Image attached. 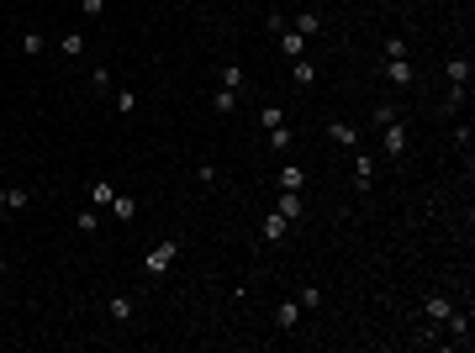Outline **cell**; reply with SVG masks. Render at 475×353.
Listing matches in <instances>:
<instances>
[{
	"label": "cell",
	"mask_w": 475,
	"mask_h": 353,
	"mask_svg": "<svg viewBox=\"0 0 475 353\" xmlns=\"http://www.w3.org/2000/svg\"><path fill=\"white\" fill-rule=\"evenodd\" d=\"M423 311H428V317H433V322H444V317H449V295H428V301H423Z\"/></svg>",
	"instance_id": "cell-16"
},
{
	"label": "cell",
	"mask_w": 475,
	"mask_h": 353,
	"mask_svg": "<svg viewBox=\"0 0 475 353\" xmlns=\"http://www.w3.org/2000/svg\"><path fill=\"white\" fill-rule=\"evenodd\" d=\"M370 179H375V158H370L365 148H354V185H359V195H370Z\"/></svg>",
	"instance_id": "cell-4"
},
{
	"label": "cell",
	"mask_w": 475,
	"mask_h": 353,
	"mask_svg": "<svg viewBox=\"0 0 475 353\" xmlns=\"http://www.w3.org/2000/svg\"><path fill=\"white\" fill-rule=\"evenodd\" d=\"M27 206H32L27 190H6V211H27Z\"/></svg>",
	"instance_id": "cell-26"
},
{
	"label": "cell",
	"mask_w": 475,
	"mask_h": 353,
	"mask_svg": "<svg viewBox=\"0 0 475 353\" xmlns=\"http://www.w3.org/2000/svg\"><path fill=\"white\" fill-rule=\"evenodd\" d=\"M16 47H22L27 59H37V53H43V32H22V37H16Z\"/></svg>",
	"instance_id": "cell-20"
},
{
	"label": "cell",
	"mask_w": 475,
	"mask_h": 353,
	"mask_svg": "<svg viewBox=\"0 0 475 353\" xmlns=\"http://www.w3.org/2000/svg\"><path fill=\"white\" fill-rule=\"evenodd\" d=\"M396 117H402V111H396L391 100H380V106H375V127H386V121H396Z\"/></svg>",
	"instance_id": "cell-29"
},
{
	"label": "cell",
	"mask_w": 475,
	"mask_h": 353,
	"mask_svg": "<svg viewBox=\"0 0 475 353\" xmlns=\"http://www.w3.org/2000/svg\"><path fill=\"white\" fill-rule=\"evenodd\" d=\"M59 53H64V59H80V53H85V32H64L59 37Z\"/></svg>",
	"instance_id": "cell-13"
},
{
	"label": "cell",
	"mask_w": 475,
	"mask_h": 353,
	"mask_svg": "<svg viewBox=\"0 0 475 353\" xmlns=\"http://www.w3.org/2000/svg\"><path fill=\"white\" fill-rule=\"evenodd\" d=\"M407 47H412L407 37H386V43H380V53H386V59H407Z\"/></svg>",
	"instance_id": "cell-22"
},
{
	"label": "cell",
	"mask_w": 475,
	"mask_h": 353,
	"mask_svg": "<svg viewBox=\"0 0 475 353\" xmlns=\"http://www.w3.org/2000/svg\"><path fill=\"white\" fill-rule=\"evenodd\" d=\"M212 111H217V117H233V111H238V95L233 90H217L212 95Z\"/></svg>",
	"instance_id": "cell-17"
},
{
	"label": "cell",
	"mask_w": 475,
	"mask_h": 353,
	"mask_svg": "<svg viewBox=\"0 0 475 353\" xmlns=\"http://www.w3.org/2000/svg\"><path fill=\"white\" fill-rule=\"evenodd\" d=\"M275 327H280V332L301 327V301H280V306H275Z\"/></svg>",
	"instance_id": "cell-8"
},
{
	"label": "cell",
	"mask_w": 475,
	"mask_h": 353,
	"mask_svg": "<svg viewBox=\"0 0 475 353\" xmlns=\"http://www.w3.org/2000/svg\"><path fill=\"white\" fill-rule=\"evenodd\" d=\"M259 127H285V111L280 106H264L259 111Z\"/></svg>",
	"instance_id": "cell-28"
},
{
	"label": "cell",
	"mask_w": 475,
	"mask_h": 353,
	"mask_svg": "<svg viewBox=\"0 0 475 353\" xmlns=\"http://www.w3.org/2000/svg\"><path fill=\"white\" fill-rule=\"evenodd\" d=\"M132 311H138V306H132V295H111V301H106V317L111 322H132Z\"/></svg>",
	"instance_id": "cell-10"
},
{
	"label": "cell",
	"mask_w": 475,
	"mask_h": 353,
	"mask_svg": "<svg viewBox=\"0 0 475 353\" xmlns=\"http://www.w3.org/2000/svg\"><path fill=\"white\" fill-rule=\"evenodd\" d=\"M111 195H117V185H111V179H95V190H90V206H111Z\"/></svg>",
	"instance_id": "cell-19"
},
{
	"label": "cell",
	"mask_w": 475,
	"mask_h": 353,
	"mask_svg": "<svg viewBox=\"0 0 475 353\" xmlns=\"http://www.w3.org/2000/svg\"><path fill=\"white\" fill-rule=\"evenodd\" d=\"M280 53H285V59H307V37L285 27V32H280Z\"/></svg>",
	"instance_id": "cell-9"
},
{
	"label": "cell",
	"mask_w": 475,
	"mask_h": 353,
	"mask_svg": "<svg viewBox=\"0 0 475 353\" xmlns=\"http://www.w3.org/2000/svg\"><path fill=\"white\" fill-rule=\"evenodd\" d=\"M296 301H301V311H317V306H322V301H328V295H322V290H317V285H307V290H301V295H296Z\"/></svg>",
	"instance_id": "cell-23"
},
{
	"label": "cell",
	"mask_w": 475,
	"mask_h": 353,
	"mask_svg": "<svg viewBox=\"0 0 475 353\" xmlns=\"http://www.w3.org/2000/svg\"><path fill=\"white\" fill-rule=\"evenodd\" d=\"M291 32H301V37H317L322 32V11H296V27Z\"/></svg>",
	"instance_id": "cell-11"
},
{
	"label": "cell",
	"mask_w": 475,
	"mask_h": 353,
	"mask_svg": "<svg viewBox=\"0 0 475 353\" xmlns=\"http://www.w3.org/2000/svg\"><path fill=\"white\" fill-rule=\"evenodd\" d=\"M270 148L285 153V148H291V127H270Z\"/></svg>",
	"instance_id": "cell-27"
},
{
	"label": "cell",
	"mask_w": 475,
	"mask_h": 353,
	"mask_svg": "<svg viewBox=\"0 0 475 353\" xmlns=\"http://www.w3.org/2000/svg\"><path fill=\"white\" fill-rule=\"evenodd\" d=\"M402 153H407V127H402V117H396V121H386V158L396 164Z\"/></svg>",
	"instance_id": "cell-3"
},
{
	"label": "cell",
	"mask_w": 475,
	"mask_h": 353,
	"mask_svg": "<svg viewBox=\"0 0 475 353\" xmlns=\"http://www.w3.org/2000/svg\"><path fill=\"white\" fill-rule=\"evenodd\" d=\"M285 227H291V222H285L280 211H270V216H264V243H280V237H285Z\"/></svg>",
	"instance_id": "cell-15"
},
{
	"label": "cell",
	"mask_w": 475,
	"mask_h": 353,
	"mask_svg": "<svg viewBox=\"0 0 475 353\" xmlns=\"http://www.w3.org/2000/svg\"><path fill=\"white\" fill-rule=\"evenodd\" d=\"M328 142H338V148H359V127H349V121L332 117L328 121Z\"/></svg>",
	"instance_id": "cell-6"
},
{
	"label": "cell",
	"mask_w": 475,
	"mask_h": 353,
	"mask_svg": "<svg viewBox=\"0 0 475 353\" xmlns=\"http://www.w3.org/2000/svg\"><path fill=\"white\" fill-rule=\"evenodd\" d=\"M0 211H6V190H0Z\"/></svg>",
	"instance_id": "cell-31"
},
{
	"label": "cell",
	"mask_w": 475,
	"mask_h": 353,
	"mask_svg": "<svg viewBox=\"0 0 475 353\" xmlns=\"http://www.w3.org/2000/svg\"><path fill=\"white\" fill-rule=\"evenodd\" d=\"M90 90L106 100V95H117V84H111V69H90Z\"/></svg>",
	"instance_id": "cell-14"
},
{
	"label": "cell",
	"mask_w": 475,
	"mask_h": 353,
	"mask_svg": "<svg viewBox=\"0 0 475 353\" xmlns=\"http://www.w3.org/2000/svg\"><path fill=\"white\" fill-rule=\"evenodd\" d=\"M307 185V169H280V190H301Z\"/></svg>",
	"instance_id": "cell-25"
},
{
	"label": "cell",
	"mask_w": 475,
	"mask_h": 353,
	"mask_svg": "<svg viewBox=\"0 0 475 353\" xmlns=\"http://www.w3.org/2000/svg\"><path fill=\"white\" fill-rule=\"evenodd\" d=\"M243 84H249V74H243V63H222V69H217V90H243Z\"/></svg>",
	"instance_id": "cell-5"
},
{
	"label": "cell",
	"mask_w": 475,
	"mask_h": 353,
	"mask_svg": "<svg viewBox=\"0 0 475 353\" xmlns=\"http://www.w3.org/2000/svg\"><path fill=\"white\" fill-rule=\"evenodd\" d=\"M175 259H180V237H164V243L148 248V259H142V274H148V280H159V274H164Z\"/></svg>",
	"instance_id": "cell-1"
},
{
	"label": "cell",
	"mask_w": 475,
	"mask_h": 353,
	"mask_svg": "<svg viewBox=\"0 0 475 353\" xmlns=\"http://www.w3.org/2000/svg\"><path fill=\"white\" fill-rule=\"evenodd\" d=\"M111 100H117V111H122V117H132V111H138V90H117Z\"/></svg>",
	"instance_id": "cell-24"
},
{
	"label": "cell",
	"mask_w": 475,
	"mask_h": 353,
	"mask_svg": "<svg viewBox=\"0 0 475 353\" xmlns=\"http://www.w3.org/2000/svg\"><path fill=\"white\" fill-rule=\"evenodd\" d=\"M85 6V16H90V22H101V16H106V0H80Z\"/></svg>",
	"instance_id": "cell-30"
},
{
	"label": "cell",
	"mask_w": 475,
	"mask_h": 353,
	"mask_svg": "<svg viewBox=\"0 0 475 353\" xmlns=\"http://www.w3.org/2000/svg\"><path fill=\"white\" fill-rule=\"evenodd\" d=\"M275 211H280L285 222H301V211H307V206H301V190H280V200H275Z\"/></svg>",
	"instance_id": "cell-7"
},
{
	"label": "cell",
	"mask_w": 475,
	"mask_h": 353,
	"mask_svg": "<svg viewBox=\"0 0 475 353\" xmlns=\"http://www.w3.org/2000/svg\"><path fill=\"white\" fill-rule=\"evenodd\" d=\"M74 227H80L85 237H95V232H101V216H95V206H90V211H80V216H74Z\"/></svg>",
	"instance_id": "cell-21"
},
{
	"label": "cell",
	"mask_w": 475,
	"mask_h": 353,
	"mask_svg": "<svg viewBox=\"0 0 475 353\" xmlns=\"http://www.w3.org/2000/svg\"><path fill=\"white\" fill-rule=\"evenodd\" d=\"M111 216H117V222H132V216H138V200L117 190V195H111Z\"/></svg>",
	"instance_id": "cell-12"
},
{
	"label": "cell",
	"mask_w": 475,
	"mask_h": 353,
	"mask_svg": "<svg viewBox=\"0 0 475 353\" xmlns=\"http://www.w3.org/2000/svg\"><path fill=\"white\" fill-rule=\"evenodd\" d=\"M291 74H296V84H317V63L307 59H291Z\"/></svg>",
	"instance_id": "cell-18"
},
{
	"label": "cell",
	"mask_w": 475,
	"mask_h": 353,
	"mask_svg": "<svg viewBox=\"0 0 475 353\" xmlns=\"http://www.w3.org/2000/svg\"><path fill=\"white\" fill-rule=\"evenodd\" d=\"M380 80H391V84H412V80H417V69H412V59H380Z\"/></svg>",
	"instance_id": "cell-2"
}]
</instances>
